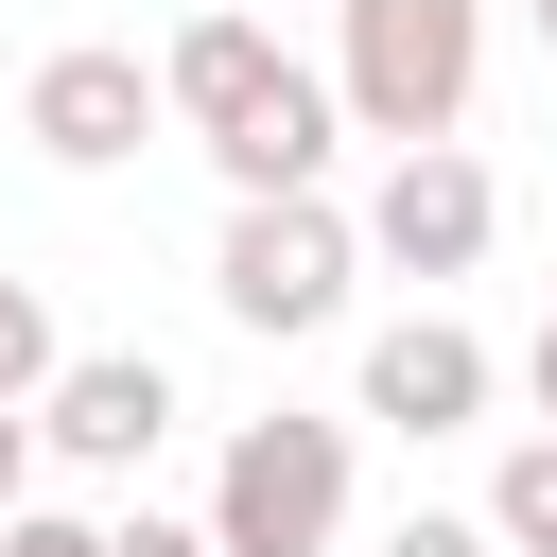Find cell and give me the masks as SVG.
<instances>
[{"instance_id": "obj_1", "label": "cell", "mask_w": 557, "mask_h": 557, "mask_svg": "<svg viewBox=\"0 0 557 557\" xmlns=\"http://www.w3.org/2000/svg\"><path fill=\"white\" fill-rule=\"evenodd\" d=\"M331 17H348V52H331L348 139L418 157V139L470 122V87H487V0H331Z\"/></svg>"}, {"instance_id": "obj_2", "label": "cell", "mask_w": 557, "mask_h": 557, "mask_svg": "<svg viewBox=\"0 0 557 557\" xmlns=\"http://www.w3.org/2000/svg\"><path fill=\"white\" fill-rule=\"evenodd\" d=\"M348 540V418H244L209 470V557H331Z\"/></svg>"}, {"instance_id": "obj_3", "label": "cell", "mask_w": 557, "mask_h": 557, "mask_svg": "<svg viewBox=\"0 0 557 557\" xmlns=\"http://www.w3.org/2000/svg\"><path fill=\"white\" fill-rule=\"evenodd\" d=\"M348 278H366V226L331 209V191H278V209H226V244H209V296L261 331V348H296V331H331L348 313Z\"/></svg>"}, {"instance_id": "obj_4", "label": "cell", "mask_w": 557, "mask_h": 557, "mask_svg": "<svg viewBox=\"0 0 557 557\" xmlns=\"http://www.w3.org/2000/svg\"><path fill=\"white\" fill-rule=\"evenodd\" d=\"M348 226H366V261H400V278H470L487 226H505V191H487L470 139H418V157H383V191H366Z\"/></svg>"}, {"instance_id": "obj_5", "label": "cell", "mask_w": 557, "mask_h": 557, "mask_svg": "<svg viewBox=\"0 0 557 557\" xmlns=\"http://www.w3.org/2000/svg\"><path fill=\"white\" fill-rule=\"evenodd\" d=\"M157 122H174V104H157V70H139L122 35H70V52L17 87V139H35V157H70V174H122Z\"/></svg>"}, {"instance_id": "obj_6", "label": "cell", "mask_w": 557, "mask_h": 557, "mask_svg": "<svg viewBox=\"0 0 557 557\" xmlns=\"http://www.w3.org/2000/svg\"><path fill=\"white\" fill-rule=\"evenodd\" d=\"M157 435H174V366L157 348H70L52 400H35V453H70V470H139Z\"/></svg>"}, {"instance_id": "obj_7", "label": "cell", "mask_w": 557, "mask_h": 557, "mask_svg": "<svg viewBox=\"0 0 557 557\" xmlns=\"http://www.w3.org/2000/svg\"><path fill=\"white\" fill-rule=\"evenodd\" d=\"M487 331H453V313H400V331H366V418L383 435H470L487 418Z\"/></svg>"}, {"instance_id": "obj_8", "label": "cell", "mask_w": 557, "mask_h": 557, "mask_svg": "<svg viewBox=\"0 0 557 557\" xmlns=\"http://www.w3.org/2000/svg\"><path fill=\"white\" fill-rule=\"evenodd\" d=\"M331 139H348V104H331L313 70H278V87L209 139V174H226V209H278V191H331Z\"/></svg>"}, {"instance_id": "obj_9", "label": "cell", "mask_w": 557, "mask_h": 557, "mask_svg": "<svg viewBox=\"0 0 557 557\" xmlns=\"http://www.w3.org/2000/svg\"><path fill=\"white\" fill-rule=\"evenodd\" d=\"M278 70H296V52H278V17H226V0H209V17H191V35L157 52V104H174L191 139H226V122H244V104L278 87Z\"/></svg>"}, {"instance_id": "obj_10", "label": "cell", "mask_w": 557, "mask_h": 557, "mask_svg": "<svg viewBox=\"0 0 557 557\" xmlns=\"http://www.w3.org/2000/svg\"><path fill=\"white\" fill-rule=\"evenodd\" d=\"M487 540H505V557H557V435H522V453L487 470Z\"/></svg>"}, {"instance_id": "obj_11", "label": "cell", "mask_w": 557, "mask_h": 557, "mask_svg": "<svg viewBox=\"0 0 557 557\" xmlns=\"http://www.w3.org/2000/svg\"><path fill=\"white\" fill-rule=\"evenodd\" d=\"M52 366H70V348H52V296H35V278H0V418H35V400H52Z\"/></svg>"}, {"instance_id": "obj_12", "label": "cell", "mask_w": 557, "mask_h": 557, "mask_svg": "<svg viewBox=\"0 0 557 557\" xmlns=\"http://www.w3.org/2000/svg\"><path fill=\"white\" fill-rule=\"evenodd\" d=\"M0 557H104V522H70V505H17V522H0Z\"/></svg>"}, {"instance_id": "obj_13", "label": "cell", "mask_w": 557, "mask_h": 557, "mask_svg": "<svg viewBox=\"0 0 557 557\" xmlns=\"http://www.w3.org/2000/svg\"><path fill=\"white\" fill-rule=\"evenodd\" d=\"M383 557H505L487 522H453V505H418V522H383Z\"/></svg>"}, {"instance_id": "obj_14", "label": "cell", "mask_w": 557, "mask_h": 557, "mask_svg": "<svg viewBox=\"0 0 557 557\" xmlns=\"http://www.w3.org/2000/svg\"><path fill=\"white\" fill-rule=\"evenodd\" d=\"M104 557H209V522H157L139 505V522H104Z\"/></svg>"}, {"instance_id": "obj_15", "label": "cell", "mask_w": 557, "mask_h": 557, "mask_svg": "<svg viewBox=\"0 0 557 557\" xmlns=\"http://www.w3.org/2000/svg\"><path fill=\"white\" fill-rule=\"evenodd\" d=\"M35 505V418H0V522Z\"/></svg>"}, {"instance_id": "obj_16", "label": "cell", "mask_w": 557, "mask_h": 557, "mask_svg": "<svg viewBox=\"0 0 557 557\" xmlns=\"http://www.w3.org/2000/svg\"><path fill=\"white\" fill-rule=\"evenodd\" d=\"M522 400H540V435H557V313H540V348H522Z\"/></svg>"}, {"instance_id": "obj_17", "label": "cell", "mask_w": 557, "mask_h": 557, "mask_svg": "<svg viewBox=\"0 0 557 557\" xmlns=\"http://www.w3.org/2000/svg\"><path fill=\"white\" fill-rule=\"evenodd\" d=\"M540 52H557V0H540Z\"/></svg>"}, {"instance_id": "obj_18", "label": "cell", "mask_w": 557, "mask_h": 557, "mask_svg": "<svg viewBox=\"0 0 557 557\" xmlns=\"http://www.w3.org/2000/svg\"><path fill=\"white\" fill-rule=\"evenodd\" d=\"M226 17H278V0H226Z\"/></svg>"}]
</instances>
